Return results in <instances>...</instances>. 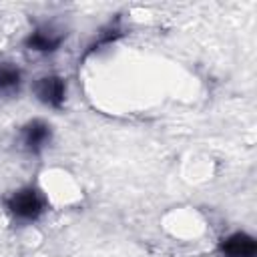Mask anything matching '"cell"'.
Wrapping results in <instances>:
<instances>
[{
  "label": "cell",
  "mask_w": 257,
  "mask_h": 257,
  "mask_svg": "<svg viewBox=\"0 0 257 257\" xmlns=\"http://www.w3.org/2000/svg\"><path fill=\"white\" fill-rule=\"evenodd\" d=\"M225 257H255V241L245 235H235L225 241Z\"/></svg>",
  "instance_id": "obj_1"
},
{
  "label": "cell",
  "mask_w": 257,
  "mask_h": 257,
  "mask_svg": "<svg viewBox=\"0 0 257 257\" xmlns=\"http://www.w3.org/2000/svg\"><path fill=\"white\" fill-rule=\"evenodd\" d=\"M16 215H20V217H34L36 213H38V201H36V197L28 191V193H24V195H18L16 199H14V209H12Z\"/></svg>",
  "instance_id": "obj_2"
},
{
  "label": "cell",
  "mask_w": 257,
  "mask_h": 257,
  "mask_svg": "<svg viewBox=\"0 0 257 257\" xmlns=\"http://www.w3.org/2000/svg\"><path fill=\"white\" fill-rule=\"evenodd\" d=\"M46 126H42V124H30V128H28V135H26V143L30 145V147H42V143L46 141Z\"/></svg>",
  "instance_id": "obj_3"
},
{
  "label": "cell",
  "mask_w": 257,
  "mask_h": 257,
  "mask_svg": "<svg viewBox=\"0 0 257 257\" xmlns=\"http://www.w3.org/2000/svg\"><path fill=\"white\" fill-rule=\"evenodd\" d=\"M46 80H48V78H46ZM40 96H42L46 102H54L56 98L62 96V84H60L58 80L50 78L48 82H44V90L40 92Z\"/></svg>",
  "instance_id": "obj_4"
},
{
  "label": "cell",
  "mask_w": 257,
  "mask_h": 257,
  "mask_svg": "<svg viewBox=\"0 0 257 257\" xmlns=\"http://www.w3.org/2000/svg\"><path fill=\"white\" fill-rule=\"evenodd\" d=\"M14 80L18 82V72L12 70V68H0V86H8V84H14Z\"/></svg>",
  "instance_id": "obj_5"
}]
</instances>
